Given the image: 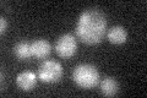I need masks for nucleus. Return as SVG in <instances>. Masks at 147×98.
<instances>
[{"mask_svg":"<svg viewBox=\"0 0 147 98\" xmlns=\"http://www.w3.org/2000/svg\"><path fill=\"white\" fill-rule=\"evenodd\" d=\"M107 17L98 7H90L77 17L75 34L82 43L96 45L103 41L107 33Z\"/></svg>","mask_w":147,"mask_h":98,"instance_id":"f257e3e1","label":"nucleus"},{"mask_svg":"<svg viewBox=\"0 0 147 98\" xmlns=\"http://www.w3.org/2000/svg\"><path fill=\"white\" fill-rule=\"evenodd\" d=\"M71 78L77 87L84 88V90H91L99 85L100 74L94 65L85 63L76 65L75 69L72 70Z\"/></svg>","mask_w":147,"mask_h":98,"instance_id":"f03ea898","label":"nucleus"},{"mask_svg":"<svg viewBox=\"0 0 147 98\" xmlns=\"http://www.w3.org/2000/svg\"><path fill=\"white\" fill-rule=\"evenodd\" d=\"M64 69L63 65L57 60H44L39 64L37 70V76L38 80L44 83H54L58 82L63 77Z\"/></svg>","mask_w":147,"mask_h":98,"instance_id":"7ed1b4c3","label":"nucleus"},{"mask_svg":"<svg viewBox=\"0 0 147 98\" xmlns=\"http://www.w3.org/2000/svg\"><path fill=\"white\" fill-rule=\"evenodd\" d=\"M54 49L59 57L69 59L77 52V41L71 33H64L55 42Z\"/></svg>","mask_w":147,"mask_h":98,"instance_id":"20e7f679","label":"nucleus"},{"mask_svg":"<svg viewBox=\"0 0 147 98\" xmlns=\"http://www.w3.org/2000/svg\"><path fill=\"white\" fill-rule=\"evenodd\" d=\"M38 76L34 71L31 70H24V71L18 72L15 78L16 86L22 91H32L37 85Z\"/></svg>","mask_w":147,"mask_h":98,"instance_id":"39448f33","label":"nucleus"},{"mask_svg":"<svg viewBox=\"0 0 147 98\" xmlns=\"http://www.w3.org/2000/svg\"><path fill=\"white\" fill-rule=\"evenodd\" d=\"M31 50H32V57L37 59H44L52 52V44H50L48 39L38 38L31 42Z\"/></svg>","mask_w":147,"mask_h":98,"instance_id":"423d86ee","label":"nucleus"},{"mask_svg":"<svg viewBox=\"0 0 147 98\" xmlns=\"http://www.w3.org/2000/svg\"><path fill=\"white\" fill-rule=\"evenodd\" d=\"M105 37H107V39L112 44L120 45V44L125 43L127 39V31L125 27L117 25V26H113V27H110L109 30H107Z\"/></svg>","mask_w":147,"mask_h":98,"instance_id":"0eeeda50","label":"nucleus"},{"mask_svg":"<svg viewBox=\"0 0 147 98\" xmlns=\"http://www.w3.org/2000/svg\"><path fill=\"white\" fill-rule=\"evenodd\" d=\"M99 90L100 93L105 97H113L115 96L119 91V82L115 77H105L102 81H99Z\"/></svg>","mask_w":147,"mask_h":98,"instance_id":"6e6552de","label":"nucleus"},{"mask_svg":"<svg viewBox=\"0 0 147 98\" xmlns=\"http://www.w3.org/2000/svg\"><path fill=\"white\" fill-rule=\"evenodd\" d=\"M13 55L21 62L24 60H28L32 58V50H31V43L28 41H20L13 45L12 48Z\"/></svg>","mask_w":147,"mask_h":98,"instance_id":"1a4fd4ad","label":"nucleus"},{"mask_svg":"<svg viewBox=\"0 0 147 98\" xmlns=\"http://www.w3.org/2000/svg\"><path fill=\"white\" fill-rule=\"evenodd\" d=\"M7 27H9L7 20L4 16H1V17H0V34L5 33V32L7 31Z\"/></svg>","mask_w":147,"mask_h":98,"instance_id":"9d476101","label":"nucleus"}]
</instances>
